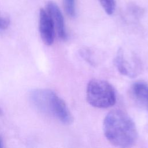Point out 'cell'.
Segmentation results:
<instances>
[{
	"label": "cell",
	"mask_w": 148,
	"mask_h": 148,
	"mask_svg": "<svg viewBox=\"0 0 148 148\" xmlns=\"http://www.w3.org/2000/svg\"><path fill=\"white\" fill-rule=\"evenodd\" d=\"M102 7L108 15L112 14L115 10L114 0H99Z\"/></svg>",
	"instance_id": "cell-8"
},
{
	"label": "cell",
	"mask_w": 148,
	"mask_h": 148,
	"mask_svg": "<svg viewBox=\"0 0 148 148\" xmlns=\"http://www.w3.org/2000/svg\"><path fill=\"white\" fill-rule=\"evenodd\" d=\"M114 64L120 73L128 77H134L136 74V64H132L125 56L122 49H119L114 60Z\"/></svg>",
	"instance_id": "cell-7"
},
{
	"label": "cell",
	"mask_w": 148,
	"mask_h": 148,
	"mask_svg": "<svg viewBox=\"0 0 148 148\" xmlns=\"http://www.w3.org/2000/svg\"><path fill=\"white\" fill-rule=\"evenodd\" d=\"M39 28L43 42L48 46L52 45L55 36V27L49 14L44 9L39 11Z\"/></svg>",
	"instance_id": "cell-4"
},
{
	"label": "cell",
	"mask_w": 148,
	"mask_h": 148,
	"mask_svg": "<svg viewBox=\"0 0 148 148\" xmlns=\"http://www.w3.org/2000/svg\"><path fill=\"white\" fill-rule=\"evenodd\" d=\"M134 101L142 108L148 110V85L143 82L134 83L130 90Z\"/></svg>",
	"instance_id": "cell-6"
},
{
	"label": "cell",
	"mask_w": 148,
	"mask_h": 148,
	"mask_svg": "<svg viewBox=\"0 0 148 148\" xmlns=\"http://www.w3.org/2000/svg\"><path fill=\"white\" fill-rule=\"evenodd\" d=\"M63 5L66 13L71 17L75 16V0H63Z\"/></svg>",
	"instance_id": "cell-9"
},
{
	"label": "cell",
	"mask_w": 148,
	"mask_h": 148,
	"mask_svg": "<svg viewBox=\"0 0 148 148\" xmlns=\"http://www.w3.org/2000/svg\"><path fill=\"white\" fill-rule=\"evenodd\" d=\"M86 98L88 103L97 108H108L114 105L116 95L114 88L108 82L92 79L87 86Z\"/></svg>",
	"instance_id": "cell-3"
},
{
	"label": "cell",
	"mask_w": 148,
	"mask_h": 148,
	"mask_svg": "<svg viewBox=\"0 0 148 148\" xmlns=\"http://www.w3.org/2000/svg\"><path fill=\"white\" fill-rule=\"evenodd\" d=\"M10 24V20L8 18L0 16V29H6Z\"/></svg>",
	"instance_id": "cell-10"
},
{
	"label": "cell",
	"mask_w": 148,
	"mask_h": 148,
	"mask_svg": "<svg viewBox=\"0 0 148 148\" xmlns=\"http://www.w3.org/2000/svg\"><path fill=\"white\" fill-rule=\"evenodd\" d=\"M2 114V110L0 108V115H1Z\"/></svg>",
	"instance_id": "cell-12"
},
{
	"label": "cell",
	"mask_w": 148,
	"mask_h": 148,
	"mask_svg": "<svg viewBox=\"0 0 148 148\" xmlns=\"http://www.w3.org/2000/svg\"><path fill=\"white\" fill-rule=\"evenodd\" d=\"M46 8L47 13L53 21L59 37L62 39H65L66 38V32L64 20L59 7L55 2L49 1L46 5Z\"/></svg>",
	"instance_id": "cell-5"
},
{
	"label": "cell",
	"mask_w": 148,
	"mask_h": 148,
	"mask_svg": "<svg viewBox=\"0 0 148 148\" xmlns=\"http://www.w3.org/2000/svg\"><path fill=\"white\" fill-rule=\"evenodd\" d=\"M3 147V141L1 136H0V147Z\"/></svg>",
	"instance_id": "cell-11"
},
{
	"label": "cell",
	"mask_w": 148,
	"mask_h": 148,
	"mask_svg": "<svg viewBox=\"0 0 148 148\" xmlns=\"http://www.w3.org/2000/svg\"><path fill=\"white\" fill-rule=\"evenodd\" d=\"M103 130L107 140L117 147L132 146L138 138L134 122L120 110H114L107 114L103 120Z\"/></svg>",
	"instance_id": "cell-1"
},
{
	"label": "cell",
	"mask_w": 148,
	"mask_h": 148,
	"mask_svg": "<svg viewBox=\"0 0 148 148\" xmlns=\"http://www.w3.org/2000/svg\"><path fill=\"white\" fill-rule=\"evenodd\" d=\"M29 98L34 106L41 112L53 116L65 124L72 122V116L66 103L54 91L49 89L34 90Z\"/></svg>",
	"instance_id": "cell-2"
}]
</instances>
